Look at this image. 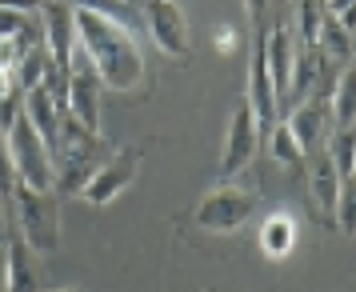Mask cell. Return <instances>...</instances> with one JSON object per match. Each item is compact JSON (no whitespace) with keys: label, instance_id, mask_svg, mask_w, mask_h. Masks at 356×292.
I'll return each instance as SVG.
<instances>
[{"label":"cell","instance_id":"obj_22","mask_svg":"<svg viewBox=\"0 0 356 292\" xmlns=\"http://www.w3.org/2000/svg\"><path fill=\"white\" fill-rule=\"evenodd\" d=\"M337 228L340 232H356V180H344L340 188V204H337Z\"/></svg>","mask_w":356,"mask_h":292},{"label":"cell","instance_id":"obj_19","mask_svg":"<svg viewBox=\"0 0 356 292\" xmlns=\"http://www.w3.org/2000/svg\"><path fill=\"white\" fill-rule=\"evenodd\" d=\"M268 148H273L276 164H289V168H305V148L296 145V136H292V129L284 124V120H276L273 129H268Z\"/></svg>","mask_w":356,"mask_h":292},{"label":"cell","instance_id":"obj_28","mask_svg":"<svg viewBox=\"0 0 356 292\" xmlns=\"http://www.w3.org/2000/svg\"><path fill=\"white\" fill-rule=\"evenodd\" d=\"M348 180H356V152H353V177H348Z\"/></svg>","mask_w":356,"mask_h":292},{"label":"cell","instance_id":"obj_17","mask_svg":"<svg viewBox=\"0 0 356 292\" xmlns=\"http://www.w3.org/2000/svg\"><path fill=\"white\" fill-rule=\"evenodd\" d=\"M292 244H296V225H292V216L273 212V216L260 225V248H264L273 260H280V257L292 252Z\"/></svg>","mask_w":356,"mask_h":292},{"label":"cell","instance_id":"obj_1","mask_svg":"<svg viewBox=\"0 0 356 292\" xmlns=\"http://www.w3.org/2000/svg\"><path fill=\"white\" fill-rule=\"evenodd\" d=\"M72 13H76V44L92 60L104 88L132 92L136 84L145 81V56H140L136 33L129 24H116L108 17L84 13V8H72Z\"/></svg>","mask_w":356,"mask_h":292},{"label":"cell","instance_id":"obj_26","mask_svg":"<svg viewBox=\"0 0 356 292\" xmlns=\"http://www.w3.org/2000/svg\"><path fill=\"white\" fill-rule=\"evenodd\" d=\"M4 8H17V13H36V8H44L49 0H0Z\"/></svg>","mask_w":356,"mask_h":292},{"label":"cell","instance_id":"obj_23","mask_svg":"<svg viewBox=\"0 0 356 292\" xmlns=\"http://www.w3.org/2000/svg\"><path fill=\"white\" fill-rule=\"evenodd\" d=\"M13 193H17V168L8 152V132H0V200H13Z\"/></svg>","mask_w":356,"mask_h":292},{"label":"cell","instance_id":"obj_29","mask_svg":"<svg viewBox=\"0 0 356 292\" xmlns=\"http://www.w3.org/2000/svg\"><path fill=\"white\" fill-rule=\"evenodd\" d=\"M52 292H84V289H52Z\"/></svg>","mask_w":356,"mask_h":292},{"label":"cell","instance_id":"obj_24","mask_svg":"<svg viewBox=\"0 0 356 292\" xmlns=\"http://www.w3.org/2000/svg\"><path fill=\"white\" fill-rule=\"evenodd\" d=\"M29 29H33V17L29 13H17V8H4L0 4V40L4 36H24Z\"/></svg>","mask_w":356,"mask_h":292},{"label":"cell","instance_id":"obj_2","mask_svg":"<svg viewBox=\"0 0 356 292\" xmlns=\"http://www.w3.org/2000/svg\"><path fill=\"white\" fill-rule=\"evenodd\" d=\"M97 148H100L97 132L84 129L72 113L60 116V145L52 152V161H56V188L60 193H84V184L100 168Z\"/></svg>","mask_w":356,"mask_h":292},{"label":"cell","instance_id":"obj_20","mask_svg":"<svg viewBox=\"0 0 356 292\" xmlns=\"http://www.w3.org/2000/svg\"><path fill=\"white\" fill-rule=\"evenodd\" d=\"M324 13H328L324 0H296V33H300V40H305V49H316Z\"/></svg>","mask_w":356,"mask_h":292},{"label":"cell","instance_id":"obj_8","mask_svg":"<svg viewBox=\"0 0 356 292\" xmlns=\"http://www.w3.org/2000/svg\"><path fill=\"white\" fill-rule=\"evenodd\" d=\"M145 24H148L152 44H156L164 56H172V60H184V56H188V49H193V40H188V20H184V13L177 8V0H148Z\"/></svg>","mask_w":356,"mask_h":292},{"label":"cell","instance_id":"obj_7","mask_svg":"<svg viewBox=\"0 0 356 292\" xmlns=\"http://www.w3.org/2000/svg\"><path fill=\"white\" fill-rule=\"evenodd\" d=\"M136 172H140V148H116L108 161H100V168L84 184L81 196L88 204H113L116 196L136 180Z\"/></svg>","mask_w":356,"mask_h":292},{"label":"cell","instance_id":"obj_4","mask_svg":"<svg viewBox=\"0 0 356 292\" xmlns=\"http://www.w3.org/2000/svg\"><path fill=\"white\" fill-rule=\"evenodd\" d=\"M13 204H17L24 244L33 252H56L60 248V200H56V193H40V188L17 184Z\"/></svg>","mask_w":356,"mask_h":292},{"label":"cell","instance_id":"obj_18","mask_svg":"<svg viewBox=\"0 0 356 292\" xmlns=\"http://www.w3.org/2000/svg\"><path fill=\"white\" fill-rule=\"evenodd\" d=\"M328 108H332V124H337V129H353L356 124V65L340 72Z\"/></svg>","mask_w":356,"mask_h":292},{"label":"cell","instance_id":"obj_14","mask_svg":"<svg viewBox=\"0 0 356 292\" xmlns=\"http://www.w3.org/2000/svg\"><path fill=\"white\" fill-rule=\"evenodd\" d=\"M65 113L68 108L52 97L49 88H33V92H24V116L33 120V129L40 132V140H44L52 152H56V145H60V116Z\"/></svg>","mask_w":356,"mask_h":292},{"label":"cell","instance_id":"obj_13","mask_svg":"<svg viewBox=\"0 0 356 292\" xmlns=\"http://www.w3.org/2000/svg\"><path fill=\"white\" fill-rule=\"evenodd\" d=\"M296 44H292V29L284 20H276L273 29L264 33V56H268V72H273L276 97L292 92V72H296Z\"/></svg>","mask_w":356,"mask_h":292},{"label":"cell","instance_id":"obj_11","mask_svg":"<svg viewBox=\"0 0 356 292\" xmlns=\"http://www.w3.org/2000/svg\"><path fill=\"white\" fill-rule=\"evenodd\" d=\"M284 124L292 129L296 145L305 148V156L324 152L328 140H332V132H337V124H332V108H328L324 100H305L300 108H292V116L284 120Z\"/></svg>","mask_w":356,"mask_h":292},{"label":"cell","instance_id":"obj_21","mask_svg":"<svg viewBox=\"0 0 356 292\" xmlns=\"http://www.w3.org/2000/svg\"><path fill=\"white\" fill-rule=\"evenodd\" d=\"M72 8H84V13H97V17H108V20H116V24H129V4L124 0H68ZM132 29V24H129Z\"/></svg>","mask_w":356,"mask_h":292},{"label":"cell","instance_id":"obj_12","mask_svg":"<svg viewBox=\"0 0 356 292\" xmlns=\"http://www.w3.org/2000/svg\"><path fill=\"white\" fill-rule=\"evenodd\" d=\"M44 44H49L56 68L68 72L72 68V52H76V13L65 8V0H49L44 4Z\"/></svg>","mask_w":356,"mask_h":292},{"label":"cell","instance_id":"obj_25","mask_svg":"<svg viewBox=\"0 0 356 292\" xmlns=\"http://www.w3.org/2000/svg\"><path fill=\"white\" fill-rule=\"evenodd\" d=\"M248 17H252V36L268 33V29H264V20H268V0H248Z\"/></svg>","mask_w":356,"mask_h":292},{"label":"cell","instance_id":"obj_10","mask_svg":"<svg viewBox=\"0 0 356 292\" xmlns=\"http://www.w3.org/2000/svg\"><path fill=\"white\" fill-rule=\"evenodd\" d=\"M340 188H344V177L337 172L332 156H328V152L308 156V200H312V216L328 228H337Z\"/></svg>","mask_w":356,"mask_h":292},{"label":"cell","instance_id":"obj_3","mask_svg":"<svg viewBox=\"0 0 356 292\" xmlns=\"http://www.w3.org/2000/svg\"><path fill=\"white\" fill-rule=\"evenodd\" d=\"M8 152H13V168H17V184L52 193L56 188V161H52V148L40 140V132L33 129V120L20 108L17 124L8 129Z\"/></svg>","mask_w":356,"mask_h":292},{"label":"cell","instance_id":"obj_27","mask_svg":"<svg viewBox=\"0 0 356 292\" xmlns=\"http://www.w3.org/2000/svg\"><path fill=\"white\" fill-rule=\"evenodd\" d=\"M0 292H8V244H0Z\"/></svg>","mask_w":356,"mask_h":292},{"label":"cell","instance_id":"obj_30","mask_svg":"<svg viewBox=\"0 0 356 292\" xmlns=\"http://www.w3.org/2000/svg\"><path fill=\"white\" fill-rule=\"evenodd\" d=\"M124 4H129V0H124Z\"/></svg>","mask_w":356,"mask_h":292},{"label":"cell","instance_id":"obj_16","mask_svg":"<svg viewBox=\"0 0 356 292\" xmlns=\"http://www.w3.org/2000/svg\"><path fill=\"white\" fill-rule=\"evenodd\" d=\"M316 52L321 56H328L332 65H344V60H353V52H356V40L353 33L340 24L332 13H324V24H321V40H316Z\"/></svg>","mask_w":356,"mask_h":292},{"label":"cell","instance_id":"obj_9","mask_svg":"<svg viewBox=\"0 0 356 292\" xmlns=\"http://www.w3.org/2000/svg\"><path fill=\"white\" fill-rule=\"evenodd\" d=\"M100 88H104V81L97 76L92 60H88L81 52V44H76L72 68H68V113L92 132H97V124H100Z\"/></svg>","mask_w":356,"mask_h":292},{"label":"cell","instance_id":"obj_15","mask_svg":"<svg viewBox=\"0 0 356 292\" xmlns=\"http://www.w3.org/2000/svg\"><path fill=\"white\" fill-rule=\"evenodd\" d=\"M8 292H40L33 248L24 244V236H8Z\"/></svg>","mask_w":356,"mask_h":292},{"label":"cell","instance_id":"obj_6","mask_svg":"<svg viewBox=\"0 0 356 292\" xmlns=\"http://www.w3.org/2000/svg\"><path fill=\"white\" fill-rule=\"evenodd\" d=\"M260 152V129H257V116L248 108V100L236 104V113L228 120V132H225V156H220V177L225 184H232V177H241L248 164L257 161Z\"/></svg>","mask_w":356,"mask_h":292},{"label":"cell","instance_id":"obj_5","mask_svg":"<svg viewBox=\"0 0 356 292\" xmlns=\"http://www.w3.org/2000/svg\"><path fill=\"white\" fill-rule=\"evenodd\" d=\"M257 212V196L241 188V184H216L212 193H204V200L196 204L193 225L204 232H241Z\"/></svg>","mask_w":356,"mask_h":292}]
</instances>
